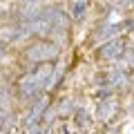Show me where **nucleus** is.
I'll use <instances>...</instances> for the list:
<instances>
[{
	"label": "nucleus",
	"instance_id": "nucleus-1",
	"mask_svg": "<svg viewBox=\"0 0 134 134\" xmlns=\"http://www.w3.org/2000/svg\"><path fill=\"white\" fill-rule=\"evenodd\" d=\"M16 34V27H0V40H14Z\"/></svg>",
	"mask_w": 134,
	"mask_h": 134
},
{
	"label": "nucleus",
	"instance_id": "nucleus-2",
	"mask_svg": "<svg viewBox=\"0 0 134 134\" xmlns=\"http://www.w3.org/2000/svg\"><path fill=\"white\" fill-rule=\"evenodd\" d=\"M5 56V47H2V43H0V58Z\"/></svg>",
	"mask_w": 134,
	"mask_h": 134
}]
</instances>
